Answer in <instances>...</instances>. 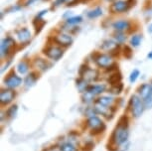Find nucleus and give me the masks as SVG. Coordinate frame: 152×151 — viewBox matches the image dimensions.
<instances>
[{
	"label": "nucleus",
	"mask_w": 152,
	"mask_h": 151,
	"mask_svg": "<svg viewBox=\"0 0 152 151\" xmlns=\"http://www.w3.org/2000/svg\"><path fill=\"white\" fill-rule=\"evenodd\" d=\"M128 138V129L126 125L119 124L113 133V139L116 144H122Z\"/></svg>",
	"instance_id": "1"
},
{
	"label": "nucleus",
	"mask_w": 152,
	"mask_h": 151,
	"mask_svg": "<svg viewBox=\"0 0 152 151\" xmlns=\"http://www.w3.org/2000/svg\"><path fill=\"white\" fill-rule=\"evenodd\" d=\"M130 104H131V112H132V115L135 116V117H139V116L142 115L143 109H144V105H143V102L141 101V99L137 96H133L132 98H131Z\"/></svg>",
	"instance_id": "2"
},
{
	"label": "nucleus",
	"mask_w": 152,
	"mask_h": 151,
	"mask_svg": "<svg viewBox=\"0 0 152 151\" xmlns=\"http://www.w3.org/2000/svg\"><path fill=\"white\" fill-rule=\"evenodd\" d=\"M45 54L49 58L57 61V60H59L63 56V51L58 47H50L45 51Z\"/></svg>",
	"instance_id": "3"
},
{
	"label": "nucleus",
	"mask_w": 152,
	"mask_h": 151,
	"mask_svg": "<svg viewBox=\"0 0 152 151\" xmlns=\"http://www.w3.org/2000/svg\"><path fill=\"white\" fill-rule=\"evenodd\" d=\"M128 3L123 0H117L111 6V11L114 13H121L128 9Z\"/></svg>",
	"instance_id": "4"
},
{
	"label": "nucleus",
	"mask_w": 152,
	"mask_h": 151,
	"mask_svg": "<svg viewBox=\"0 0 152 151\" xmlns=\"http://www.w3.org/2000/svg\"><path fill=\"white\" fill-rule=\"evenodd\" d=\"M14 96H15V93H14L13 90H2L1 93H0V101L3 104H7L13 101Z\"/></svg>",
	"instance_id": "5"
},
{
	"label": "nucleus",
	"mask_w": 152,
	"mask_h": 151,
	"mask_svg": "<svg viewBox=\"0 0 152 151\" xmlns=\"http://www.w3.org/2000/svg\"><path fill=\"white\" fill-rule=\"evenodd\" d=\"M21 82H22V79L15 75L8 77V78L5 80V85H6L8 88H10V89H15V88L19 87V85H21Z\"/></svg>",
	"instance_id": "6"
},
{
	"label": "nucleus",
	"mask_w": 152,
	"mask_h": 151,
	"mask_svg": "<svg viewBox=\"0 0 152 151\" xmlns=\"http://www.w3.org/2000/svg\"><path fill=\"white\" fill-rule=\"evenodd\" d=\"M88 126H90L91 129L96 130V131H99L100 129H102V128L104 127L102 121L100 120L99 117H96V116H91V117L88 119Z\"/></svg>",
	"instance_id": "7"
},
{
	"label": "nucleus",
	"mask_w": 152,
	"mask_h": 151,
	"mask_svg": "<svg viewBox=\"0 0 152 151\" xmlns=\"http://www.w3.org/2000/svg\"><path fill=\"white\" fill-rule=\"evenodd\" d=\"M96 64L102 68H107L113 64V59L108 55H99L96 59Z\"/></svg>",
	"instance_id": "8"
},
{
	"label": "nucleus",
	"mask_w": 152,
	"mask_h": 151,
	"mask_svg": "<svg viewBox=\"0 0 152 151\" xmlns=\"http://www.w3.org/2000/svg\"><path fill=\"white\" fill-rule=\"evenodd\" d=\"M56 41L62 46H69L73 43V38L65 33H60L56 36Z\"/></svg>",
	"instance_id": "9"
},
{
	"label": "nucleus",
	"mask_w": 152,
	"mask_h": 151,
	"mask_svg": "<svg viewBox=\"0 0 152 151\" xmlns=\"http://www.w3.org/2000/svg\"><path fill=\"white\" fill-rule=\"evenodd\" d=\"M14 45V41L11 38H5L1 41V56L3 57L9 52L10 48Z\"/></svg>",
	"instance_id": "10"
},
{
	"label": "nucleus",
	"mask_w": 152,
	"mask_h": 151,
	"mask_svg": "<svg viewBox=\"0 0 152 151\" xmlns=\"http://www.w3.org/2000/svg\"><path fill=\"white\" fill-rule=\"evenodd\" d=\"M16 35L22 43L28 42L31 39V33L27 28H21V29H19L16 32Z\"/></svg>",
	"instance_id": "11"
},
{
	"label": "nucleus",
	"mask_w": 152,
	"mask_h": 151,
	"mask_svg": "<svg viewBox=\"0 0 152 151\" xmlns=\"http://www.w3.org/2000/svg\"><path fill=\"white\" fill-rule=\"evenodd\" d=\"M139 95L141 96L142 98H147L149 96H152V88L150 85H142L141 87L139 88Z\"/></svg>",
	"instance_id": "12"
},
{
	"label": "nucleus",
	"mask_w": 152,
	"mask_h": 151,
	"mask_svg": "<svg viewBox=\"0 0 152 151\" xmlns=\"http://www.w3.org/2000/svg\"><path fill=\"white\" fill-rule=\"evenodd\" d=\"M104 90H105L104 85H90V87L88 88L87 92L91 93V95L96 96V95H99V93H104Z\"/></svg>",
	"instance_id": "13"
},
{
	"label": "nucleus",
	"mask_w": 152,
	"mask_h": 151,
	"mask_svg": "<svg viewBox=\"0 0 152 151\" xmlns=\"http://www.w3.org/2000/svg\"><path fill=\"white\" fill-rule=\"evenodd\" d=\"M113 26L115 30L119 31V32H122V31L129 28V22L126 21V20H119V21L114 22Z\"/></svg>",
	"instance_id": "14"
},
{
	"label": "nucleus",
	"mask_w": 152,
	"mask_h": 151,
	"mask_svg": "<svg viewBox=\"0 0 152 151\" xmlns=\"http://www.w3.org/2000/svg\"><path fill=\"white\" fill-rule=\"evenodd\" d=\"M84 75V79L86 81H94L97 78V72L96 70H91V69H87L86 68Z\"/></svg>",
	"instance_id": "15"
},
{
	"label": "nucleus",
	"mask_w": 152,
	"mask_h": 151,
	"mask_svg": "<svg viewBox=\"0 0 152 151\" xmlns=\"http://www.w3.org/2000/svg\"><path fill=\"white\" fill-rule=\"evenodd\" d=\"M113 98H110V96H102L96 101V104H99L100 105H104V107H108L113 104Z\"/></svg>",
	"instance_id": "16"
},
{
	"label": "nucleus",
	"mask_w": 152,
	"mask_h": 151,
	"mask_svg": "<svg viewBox=\"0 0 152 151\" xmlns=\"http://www.w3.org/2000/svg\"><path fill=\"white\" fill-rule=\"evenodd\" d=\"M77 87L80 92H87L88 90V84H87V81L85 79H80L77 81Z\"/></svg>",
	"instance_id": "17"
},
{
	"label": "nucleus",
	"mask_w": 152,
	"mask_h": 151,
	"mask_svg": "<svg viewBox=\"0 0 152 151\" xmlns=\"http://www.w3.org/2000/svg\"><path fill=\"white\" fill-rule=\"evenodd\" d=\"M102 14V8L97 7V8H96V9L90 11V12L88 13V18H96V17H99Z\"/></svg>",
	"instance_id": "18"
},
{
	"label": "nucleus",
	"mask_w": 152,
	"mask_h": 151,
	"mask_svg": "<svg viewBox=\"0 0 152 151\" xmlns=\"http://www.w3.org/2000/svg\"><path fill=\"white\" fill-rule=\"evenodd\" d=\"M17 70L21 75H25L28 72V65L25 62H20L17 66Z\"/></svg>",
	"instance_id": "19"
},
{
	"label": "nucleus",
	"mask_w": 152,
	"mask_h": 151,
	"mask_svg": "<svg viewBox=\"0 0 152 151\" xmlns=\"http://www.w3.org/2000/svg\"><path fill=\"white\" fill-rule=\"evenodd\" d=\"M83 21V18L81 16H74V17H70V18L67 19V23L70 25H76L81 23Z\"/></svg>",
	"instance_id": "20"
},
{
	"label": "nucleus",
	"mask_w": 152,
	"mask_h": 151,
	"mask_svg": "<svg viewBox=\"0 0 152 151\" xmlns=\"http://www.w3.org/2000/svg\"><path fill=\"white\" fill-rule=\"evenodd\" d=\"M115 47H116V44L113 41H111V40H107V41H104V44H102V49H105V50H113V48H115Z\"/></svg>",
	"instance_id": "21"
},
{
	"label": "nucleus",
	"mask_w": 152,
	"mask_h": 151,
	"mask_svg": "<svg viewBox=\"0 0 152 151\" xmlns=\"http://www.w3.org/2000/svg\"><path fill=\"white\" fill-rule=\"evenodd\" d=\"M120 81H121V76H120L119 74H114V75L110 76V82L113 85H119Z\"/></svg>",
	"instance_id": "22"
},
{
	"label": "nucleus",
	"mask_w": 152,
	"mask_h": 151,
	"mask_svg": "<svg viewBox=\"0 0 152 151\" xmlns=\"http://www.w3.org/2000/svg\"><path fill=\"white\" fill-rule=\"evenodd\" d=\"M35 82H36V77L34 74L29 75L26 78V80H25V84H26L27 87H31V85H33L34 84H35Z\"/></svg>",
	"instance_id": "23"
},
{
	"label": "nucleus",
	"mask_w": 152,
	"mask_h": 151,
	"mask_svg": "<svg viewBox=\"0 0 152 151\" xmlns=\"http://www.w3.org/2000/svg\"><path fill=\"white\" fill-rule=\"evenodd\" d=\"M140 42H141V36L140 35H134L130 40V44L133 47H138Z\"/></svg>",
	"instance_id": "24"
},
{
	"label": "nucleus",
	"mask_w": 152,
	"mask_h": 151,
	"mask_svg": "<svg viewBox=\"0 0 152 151\" xmlns=\"http://www.w3.org/2000/svg\"><path fill=\"white\" fill-rule=\"evenodd\" d=\"M61 151H77L76 147L71 143H65L61 146Z\"/></svg>",
	"instance_id": "25"
},
{
	"label": "nucleus",
	"mask_w": 152,
	"mask_h": 151,
	"mask_svg": "<svg viewBox=\"0 0 152 151\" xmlns=\"http://www.w3.org/2000/svg\"><path fill=\"white\" fill-rule=\"evenodd\" d=\"M139 76V71L138 70H134L132 73L130 74V77H129V81L130 82H134L137 80Z\"/></svg>",
	"instance_id": "26"
},
{
	"label": "nucleus",
	"mask_w": 152,
	"mask_h": 151,
	"mask_svg": "<svg viewBox=\"0 0 152 151\" xmlns=\"http://www.w3.org/2000/svg\"><path fill=\"white\" fill-rule=\"evenodd\" d=\"M17 105H13V107H11L9 110H8V115H9V117H14V116L16 115L17 113Z\"/></svg>",
	"instance_id": "27"
},
{
	"label": "nucleus",
	"mask_w": 152,
	"mask_h": 151,
	"mask_svg": "<svg viewBox=\"0 0 152 151\" xmlns=\"http://www.w3.org/2000/svg\"><path fill=\"white\" fill-rule=\"evenodd\" d=\"M144 105H145V107H147V109L152 107V96L144 99Z\"/></svg>",
	"instance_id": "28"
},
{
	"label": "nucleus",
	"mask_w": 152,
	"mask_h": 151,
	"mask_svg": "<svg viewBox=\"0 0 152 151\" xmlns=\"http://www.w3.org/2000/svg\"><path fill=\"white\" fill-rule=\"evenodd\" d=\"M115 39H116V41L118 42V43H122V42L125 41L126 37L123 35V34L118 33V34H116V35H115Z\"/></svg>",
	"instance_id": "29"
},
{
	"label": "nucleus",
	"mask_w": 152,
	"mask_h": 151,
	"mask_svg": "<svg viewBox=\"0 0 152 151\" xmlns=\"http://www.w3.org/2000/svg\"><path fill=\"white\" fill-rule=\"evenodd\" d=\"M73 0H56L55 1V5L56 6H59V5H61V4H64V3H66V2H72Z\"/></svg>",
	"instance_id": "30"
},
{
	"label": "nucleus",
	"mask_w": 152,
	"mask_h": 151,
	"mask_svg": "<svg viewBox=\"0 0 152 151\" xmlns=\"http://www.w3.org/2000/svg\"><path fill=\"white\" fill-rule=\"evenodd\" d=\"M126 54H128V58H130L131 54H132V53H131V49H130L129 47H127V46L124 48V55L125 56H126Z\"/></svg>",
	"instance_id": "31"
},
{
	"label": "nucleus",
	"mask_w": 152,
	"mask_h": 151,
	"mask_svg": "<svg viewBox=\"0 0 152 151\" xmlns=\"http://www.w3.org/2000/svg\"><path fill=\"white\" fill-rule=\"evenodd\" d=\"M37 1H40V0H28V1L26 2V5H31L33 3H35V2Z\"/></svg>",
	"instance_id": "32"
},
{
	"label": "nucleus",
	"mask_w": 152,
	"mask_h": 151,
	"mask_svg": "<svg viewBox=\"0 0 152 151\" xmlns=\"http://www.w3.org/2000/svg\"><path fill=\"white\" fill-rule=\"evenodd\" d=\"M148 32H149V33H152V24L149 25V27H148Z\"/></svg>",
	"instance_id": "33"
},
{
	"label": "nucleus",
	"mask_w": 152,
	"mask_h": 151,
	"mask_svg": "<svg viewBox=\"0 0 152 151\" xmlns=\"http://www.w3.org/2000/svg\"><path fill=\"white\" fill-rule=\"evenodd\" d=\"M147 57H148L149 59H152V52H151V53H149Z\"/></svg>",
	"instance_id": "34"
},
{
	"label": "nucleus",
	"mask_w": 152,
	"mask_h": 151,
	"mask_svg": "<svg viewBox=\"0 0 152 151\" xmlns=\"http://www.w3.org/2000/svg\"><path fill=\"white\" fill-rule=\"evenodd\" d=\"M151 88H152V82H151Z\"/></svg>",
	"instance_id": "35"
}]
</instances>
